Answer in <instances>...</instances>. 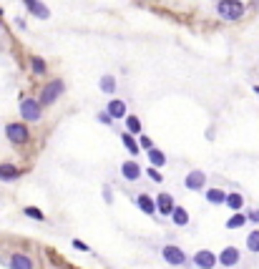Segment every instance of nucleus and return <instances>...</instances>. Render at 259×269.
<instances>
[{
	"label": "nucleus",
	"mask_w": 259,
	"mask_h": 269,
	"mask_svg": "<svg viewBox=\"0 0 259 269\" xmlns=\"http://www.w3.org/2000/svg\"><path fill=\"white\" fill-rule=\"evenodd\" d=\"M204 197H207V201L214 204V206H224V204H226V191H224V189H207Z\"/></svg>",
	"instance_id": "17"
},
{
	"label": "nucleus",
	"mask_w": 259,
	"mask_h": 269,
	"mask_svg": "<svg viewBox=\"0 0 259 269\" xmlns=\"http://www.w3.org/2000/svg\"><path fill=\"white\" fill-rule=\"evenodd\" d=\"M247 249L252 251V254H259V229H252L249 234H247Z\"/></svg>",
	"instance_id": "22"
},
{
	"label": "nucleus",
	"mask_w": 259,
	"mask_h": 269,
	"mask_svg": "<svg viewBox=\"0 0 259 269\" xmlns=\"http://www.w3.org/2000/svg\"><path fill=\"white\" fill-rule=\"evenodd\" d=\"M254 93H259V86H254Z\"/></svg>",
	"instance_id": "34"
},
{
	"label": "nucleus",
	"mask_w": 259,
	"mask_h": 269,
	"mask_svg": "<svg viewBox=\"0 0 259 269\" xmlns=\"http://www.w3.org/2000/svg\"><path fill=\"white\" fill-rule=\"evenodd\" d=\"M70 244H73V249H76V251H91V247L86 244L83 239H73V242H70Z\"/></svg>",
	"instance_id": "30"
},
{
	"label": "nucleus",
	"mask_w": 259,
	"mask_h": 269,
	"mask_svg": "<svg viewBox=\"0 0 259 269\" xmlns=\"http://www.w3.org/2000/svg\"><path fill=\"white\" fill-rule=\"evenodd\" d=\"M31 68H33V73H35V76H46V71H48L46 61H43L40 55H33V58H31Z\"/></svg>",
	"instance_id": "23"
},
{
	"label": "nucleus",
	"mask_w": 259,
	"mask_h": 269,
	"mask_svg": "<svg viewBox=\"0 0 259 269\" xmlns=\"http://www.w3.org/2000/svg\"><path fill=\"white\" fill-rule=\"evenodd\" d=\"M138 146H141V151H151V148H156L154 141L146 136V133H141V136H138Z\"/></svg>",
	"instance_id": "27"
},
{
	"label": "nucleus",
	"mask_w": 259,
	"mask_h": 269,
	"mask_svg": "<svg viewBox=\"0 0 259 269\" xmlns=\"http://www.w3.org/2000/svg\"><path fill=\"white\" fill-rule=\"evenodd\" d=\"M5 136H8V141L13 146H23V143L31 141V131H28L25 124H8L5 126Z\"/></svg>",
	"instance_id": "4"
},
{
	"label": "nucleus",
	"mask_w": 259,
	"mask_h": 269,
	"mask_svg": "<svg viewBox=\"0 0 259 269\" xmlns=\"http://www.w3.org/2000/svg\"><path fill=\"white\" fill-rule=\"evenodd\" d=\"M0 31H3V23H0Z\"/></svg>",
	"instance_id": "36"
},
{
	"label": "nucleus",
	"mask_w": 259,
	"mask_h": 269,
	"mask_svg": "<svg viewBox=\"0 0 259 269\" xmlns=\"http://www.w3.org/2000/svg\"><path fill=\"white\" fill-rule=\"evenodd\" d=\"M23 214H25L28 219H33V221H40V224H46V214H43L40 209H35V206H25V209H23Z\"/></svg>",
	"instance_id": "26"
},
{
	"label": "nucleus",
	"mask_w": 259,
	"mask_h": 269,
	"mask_svg": "<svg viewBox=\"0 0 259 269\" xmlns=\"http://www.w3.org/2000/svg\"><path fill=\"white\" fill-rule=\"evenodd\" d=\"M136 206H138V212H143L146 216H156V199L149 197V194H138Z\"/></svg>",
	"instance_id": "12"
},
{
	"label": "nucleus",
	"mask_w": 259,
	"mask_h": 269,
	"mask_svg": "<svg viewBox=\"0 0 259 269\" xmlns=\"http://www.w3.org/2000/svg\"><path fill=\"white\" fill-rule=\"evenodd\" d=\"M154 199H156V214H161V216H169V219H171V214H174V209H176L174 197H171L169 191H161L159 197H154Z\"/></svg>",
	"instance_id": "7"
},
{
	"label": "nucleus",
	"mask_w": 259,
	"mask_h": 269,
	"mask_svg": "<svg viewBox=\"0 0 259 269\" xmlns=\"http://www.w3.org/2000/svg\"><path fill=\"white\" fill-rule=\"evenodd\" d=\"M121 176L126 179V181H131V184H134V181H138V179L143 176L141 163H138V161H134V159H131V161H123V163H121Z\"/></svg>",
	"instance_id": "9"
},
{
	"label": "nucleus",
	"mask_w": 259,
	"mask_h": 269,
	"mask_svg": "<svg viewBox=\"0 0 259 269\" xmlns=\"http://www.w3.org/2000/svg\"><path fill=\"white\" fill-rule=\"evenodd\" d=\"M121 143L126 146V151L131 154V156H138L141 154V146H138V139H134V133H128V131H123L121 133Z\"/></svg>",
	"instance_id": "16"
},
{
	"label": "nucleus",
	"mask_w": 259,
	"mask_h": 269,
	"mask_svg": "<svg viewBox=\"0 0 259 269\" xmlns=\"http://www.w3.org/2000/svg\"><path fill=\"white\" fill-rule=\"evenodd\" d=\"M224 206H229V209H232V212L237 214V212H242V209H244V197H242L239 191H229V194H226V204H224Z\"/></svg>",
	"instance_id": "19"
},
{
	"label": "nucleus",
	"mask_w": 259,
	"mask_h": 269,
	"mask_svg": "<svg viewBox=\"0 0 259 269\" xmlns=\"http://www.w3.org/2000/svg\"><path fill=\"white\" fill-rule=\"evenodd\" d=\"M146 176L151 179V181H156V184H161V181H164L161 171H159V169H154V166H151V169H146Z\"/></svg>",
	"instance_id": "29"
},
{
	"label": "nucleus",
	"mask_w": 259,
	"mask_h": 269,
	"mask_svg": "<svg viewBox=\"0 0 259 269\" xmlns=\"http://www.w3.org/2000/svg\"><path fill=\"white\" fill-rule=\"evenodd\" d=\"M123 121H126V131H128V133H138V136H141V121H138V116L128 113Z\"/></svg>",
	"instance_id": "24"
},
{
	"label": "nucleus",
	"mask_w": 259,
	"mask_h": 269,
	"mask_svg": "<svg viewBox=\"0 0 259 269\" xmlns=\"http://www.w3.org/2000/svg\"><path fill=\"white\" fill-rule=\"evenodd\" d=\"M161 257H164V262L166 264H171V267H191V259L186 257V251L181 249V247H176V244H164L161 247Z\"/></svg>",
	"instance_id": "2"
},
{
	"label": "nucleus",
	"mask_w": 259,
	"mask_h": 269,
	"mask_svg": "<svg viewBox=\"0 0 259 269\" xmlns=\"http://www.w3.org/2000/svg\"><path fill=\"white\" fill-rule=\"evenodd\" d=\"M217 13H219V18H224V20H239L244 16V3H242V0H219Z\"/></svg>",
	"instance_id": "3"
},
{
	"label": "nucleus",
	"mask_w": 259,
	"mask_h": 269,
	"mask_svg": "<svg viewBox=\"0 0 259 269\" xmlns=\"http://www.w3.org/2000/svg\"><path fill=\"white\" fill-rule=\"evenodd\" d=\"M8 267H10V269H35V262L28 257V254L16 251V254H13V257L8 259Z\"/></svg>",
	"instance_id": "11"
},
{
	"label": "nucleus",
	"mask_w": 259,
	"mask_h": 269,
	"mask_svg": "<svg viewBox=\"0 0 259 269\" xmlns=\"http://www.w3.org/2000/svg\"><path fill=\"white\" fill-rule=\"evenodd\" d=\"M20 116H23V121L35 124V121H40V116H43V106L35 98H23L20 101Z\"/></svg>",
	"instance_id": "5"
},
{
	"label": "nucleus",
	"mask_w": 259,
	"mask_h": 269,
	"mask_svg": "<svg viewBox=\"0 0 259 269\" xmlns=\"http://www.w3.org/2000/svg\"><path fill=\"white\" fill-rule=\"evenodd\" d=\"M204 184H207V174L201 169H191L184 179V186L189 191H204Z\"/></svg>",
	"instance_id": "8"
},
{
	"label": "nucleus",
	"mask_w": 259,
	"mask_h": 269,
	"mask_svg": "<svg viewBox=\"0 0 259 269\" xmlns=\"http://www.w3.org/2000/svg\"><path fill=\"white\" fill-rule=\"evenodd\" d=\"M96 121H98V124H104V126H111V124H113V118H111L108 111H98V113H96Z\"/></svg>",
	"instance_id": "28"
},
{
	"label": "nucleus",
	"mask_w": 259,
	"mask_h": 269,
	"mask_svg": "<svg viewBox=\"0 0 259 269\" xmlns=\"http://www.w3.org/2000/svg\"><path fill=\"white\" fill-rule=\"evenodd\" d=\"M23 5H25L28 10H31L35 18H40V20H48V18H51V10H48L46 5H43L40 0H23Z\"/></svg>",
	"instance_id": "14"
},
{
	"label": "nucleus",
	"mask_w": 259,
	"mask_h": 269,
	"mask_svg": "<svg viewBox=\"0 0 259 269\" xmlns=\"http://www.w3.org/2000/svg\"><path fill=\"white\" fill-rule=\"evenodd\" d=\"M104 201H106V204H113V191H111L108 184L104 186Z\"/></svg>",
	"instance_id": "31"
},
{
	"label": "nucleus",
	"mask_w": 259,
	"mask_h": 269,
	"mask_svg": "<svg viewBox=\"0 0 259 269\" xmlns=\"http://www.w3.org/2000/svg\"><path fill=\"white\" fill-rule=\"evenodd\" d=\"M106 111L111 113V118H113V121H121V118H126V116H128V113H126V103H123L121 98H113V101H108Z\"/></svg>",
	"instance_id": "15"
},
{
	"label": "nucleus",
	"mask_w": 259,
	"mask_h": 269,
	"mask_svg": "<svg viewBox=\"0 0 259 269\" xmlns=\"http://www.w3.org/2000/svg\"><path fill=\"white\" fill-rule=\"evenodd\" d=\"M217 257H219V264H222V267H237L239 259H242V251H239L237 247H224Z\"/></svg>",
	"instance_id": "10"
},
{
	"label": "nucleus",
	"mask_w": 259,
	"mask_h": 269,
	"mask_svg": "<svg viewBox=\"0 0 259 269\" xmlns=\"http://www.w3.org/2000/svg\"><path fill=\"white\" fill-rule=\"evenodd\" d=\"M16 25H18V28H23V31H25V20H23V18H16Z\"/></svg>",
	"instance_id": "33"
},
{
	"label": "nucleus",
	"mask_w": 259,
	"mask_h": 269,
	"mask_svg": "<svg viewBox=\"0 0 259 269\" xmlns=\"http://www.w3.org/2000/svg\"><path fill=\"white\" fill-rule=\"evenodd\" d=\"M171 224H174V227H186V224H189V212H186L181 204H176L174 214H171Z\"/></svg>",
	"instance_id": "20"
},
{
	"label": "nucleus",
	"mask_w": 259,
	"mask_h": 269,
	"mask_svg": "<svg viewBox=\"0 0 259 269\" xmlns=\"http://www.w3.org/2000/svg\"><path fill=\"white\" fill-rule=\"evenodd\" d=\"M98 88L104 93H113V91H116V78H113V76H104V78L98 81Z\"/></svg>",
	"instance_id": "25"
},
{
	"label": "nucleus",
	"mask_w": 259,
	"mask_h": 269,
	"mask_svg": "<svg viewBox=\"0 0 259 269\" xmlns=\"http://www.w3.org/2000/svg\"><path fill=\"white\" fill-rule=\"evenodd\" d=\"M146 156H149V163L154 169H161V166H166V154L161 151V148H151V151H146Z\"/></svg>",
	"instance_id": "18"
},
{
	"label": "nucleus",
	"mask_w": 259,
	"mask_h": 269,
	"mask_svg": "<svg viewBox=\"0 0 259 269\" xmlns=\"http://www.w3.org/2000/svg\"><path fill=\"white\" fill-rule=\"evenodd\" d=\"M63 91H66V83L61 78H55V81H51V83H46L40 88L38 103H40V106H53V103L63 96Z\"/></svg>",
	"instance_id": "1"
},
{
	"label": "nucleus",
	"mask_w": 259,
	"mask_h": 269,
	"mask_svg": "<svg viewBox=\"0 0 259 269\" xmlns=\"http://www.w3.org/2000/svg\"><path fill=\"white\" fill-rule=\"evenodd\" d=\"M247 219H249L252 224H259V206L252 209V212H247Z\"/></svg>",
	"instance_id": "32"
},
{
	"label": "nucleus",
	"mask_w": 259,
	"mask_h": 269,
	"mask_svg": "<svg viewBox=\"0 0 259 269\" xmlns=\"http://www.w3.org/2000/svg\"><path fill=\"white\" fill-rule=\"evenodd\" d=\"M23 176V169L13 166V163H0V181L8 184V181H18Z\"/></svg>",
	"instance_id": "13"
},
{
	"label": "nucleus",
	"mask_w": 259,
	"mask_h": 269,
	"mask_svg": "<svg viewBox=\"0 0 259 269\" xmlns=\"http://www.w3.org/2000/svg\"><path fill=\"white\" fill-rule=\"evenodd\" d=\"M247 221H249L247 214H244V212H237V214H232V216L226 219V229H242Z\"/></svg>",
	"instance_id": "21"
},
{
	"label": "nucleus",
	"mask_w": 259,
	"mask_h": 269,
	"mask_svg": "<svg viewBox=\"0 0 259 269\" xmlns=\"http://www.w3.org/2000/svg\"><path fill=\"white\" fill-rule=\"evenodd\" d=\"M252 5H259V0H254V3H252Z\"/></svg>",
	"instance_id": "35"
},
{
	"label": "nucleus",
	"mask_w": 259,
	"mask_h": 269,
	"mask_svg": "<svg viewBox=\"0 0 259 269\" xmlns=\"http://www.w3.org/2000/svg\"><path fill=\"white\" fill-rule=\"evenodd\" d=\"M191 264L199 267V269H214V267L219 264V257L211 249H199L194 257H191Z\"/></svg>",
	"instance_id": "6"
}]
</instances>
